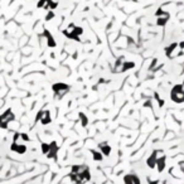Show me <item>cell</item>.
<instances>
[{
    "instance_id": "8992f818",
    "label": "cell",
    "mask_w": 184,
    "mask_h": 184,
    "mask_svg": "<svg viewBox=\"0 0 184 184\" xmlns=\"http://www.w3.org/2000/svg\"><path fill=\"white\" fill-rule=\"evenodd\" d=\"M124 182H125V184H140V179L136 175H134V174L126 175L124 178Z\"/></svg>"
},
{
    "instance_id": "3957f363",
    "label": "cell",
    "mask_w": 184,
    "mask_h": 184,
    "mask_svg": "<svg viewBox=\"0 0 184 184\" xmlns=\"http://www.w3.org/2000/svg\"><path fill=\"white\" fill-rule=\"evenodd\" d=\"M53 90H54V92L57 94V96L61 98L64 94H67V92L70 91V86L64 85V83H57V85L53 86Z\"/></svg>"
},
{
    "instance_id": "e0dca14e",
    "label": "cell",
    "mask_w": 184,
    "mask_h": 184,
    "mask_svg": "<svg viewBox=\"0 0 184 184\" xmlns=\"http://www.w3.org/2000/svg\"><path fill=\"white\" fill-rule=\"evenodd\" d=\"M54 17V14H53V11H48V15H47V20H49V19H52V18H53Z\"/></svg>"
},
{
    "instance_id": "9a60e30c",
    "label": "cell",
    "mask_w": 184,
    "mask_h": 184,
    "mask_svg": "<svg viewBox=\"0 0 184 184\" xmlns=\"http://www.w3.org/2000/svg\"><path fill=\"white\" fill-rule=\"evenodd\" d=\"M133 67H134V63H126V62H124V72L126 70H129V68H133Z\"/></svg>"
},
{
    "instance_id": "52a82bcc",
    "label": "cell",
    "mask_w": 184,
    "mask_h": 184,
    "mask_svg": "<svg viewBox=\"0 0 184 184\" xmlns=\"http://www.w3.org/2000/svg\"><path fill=\"white\" fill-rule=\"evenodd\" d=\"M10 149H11L13 151L18 153V154H24L25 151H27V146H25L24 144H22V145H18V144H14V142H13V145L10 146Z\"/></svg>"
},
{
    "instance_id": "277c9868",
    "label": "cell",
    "mask_w": 184,
    "mask_h": 184,
    "mask_svg": "<svg viewBox=\"0 0 184 184\" xmlns=\"http://www.w3.org/2000/svg\"><path fill=\"white\" fill-rule=\"evenodd\" d=\"M38 119L41 120V122L43 125L49 124L50 122V114H49V111H41V112H39V115H38Z\"/></svg>"
},
{
    "instance_id": "8fae6325",
    "label": "cell",
    "mask_w": 184,
    "mask_h": 184,
    "mask_svg": "<svg viewBox=\"0 0 184 184\" xmlns=\"http://www.w3.org/2000/svg\"><path fill=\"white\" fill-rule=\"evenodd\" d=\"M44 35L47 37L48 46H49V47H56V42H54V39H53V37H52V35L48 33V30H44Z\"/></svg>"
},
{
    "instance_id": "ba28073f",
    "label": "cell",
    "mask_w": 184,
    "mask_h": 184,
    "mask_svg": "<svg viewBox=\"0 0 184 184\" xmlns=\"http://www.w3.org/2000/svg\"><path fill=\"white\" fill-rule=\"evenodd\" d=\"M57 150H58V148H57V144H56V142L49 144V150H48V153H47V156H48V158H56Z\"/></svg>"
},
{
    "instance_id": "7c38bea8",
    "label": "cell",
    "mask_w": 184,
    "mask_h": 184,
    "mask_svg": "<svg viewBox=\"0 0 184 184\" xmlns=\"http://www.w3.org/2000/svg\"><path fill=\"white\" fill-rule=\"evenodd\" d=\"M148 166L149 168H155L156 166V158H155L154 153L150 155V158L148 159Z\"/></svg>"
},
{
    "instance_id": "5bb4252c",
    "label": "cell",
    "mask_w": 184,
    "mask_h": 184,
    "mask_svg": "<svg viewBox=\"0 0 184 184\" xmlns=\"http://www.w3.org/2000/svg\"><path fill=\"white\" fill-rule=\"evenodd\" d=\"M92 156L95 160H102V153L100 154L98 151H92Z\"/></svg>"
},
{
    "instance_id": "9c48e42d",
    "label": "cell",
    "mask_w": 184,
    "mask_h": 184,
    "mask_svg": "<svg viewBox=\"0 0 184 184\" xmlns=\"http://www.w3.org/2000/svg\"><path fill=\"white\" fill-rule=\"evenodd\" d=\"M156 165H158V170H159V173L163 172V169L165 166V155L160 159H156Z\"/></svg>"
},
{
    "instance_id": "6da1fadb",
    "label": "cell",
    "mask_w": 184,
    "mask_h": 184,
    "mask_svg": "<svg viewBox=\"0 0 184 184\" xmlns=\"http://www.w3.org/2000/svg\"><path fill=\"white\" fill-rule=\"evenodd\" d=\"M172 100L177 103L184 102V85H177L172 90V95H170Z\"/></svg>"
},
{
    "instance_id": "30bf717a",
    "label": "cell",
    "mask_w": 184,
    "mask_h": 184,
    "mask_svg": "<svg viewBox=\"0 0 184 184\" xmlns=\"http://www.w3.org/2000/svg\"><path fill=\"white\" fill-rule=\"evenodd\" d=\"M52 0H39L38 8H44V9H50Z\"/></svg>"
},
{
    "instance_id": "2e32d148",
    "label": "cell",
    "mask_w": 184,
    "mask_h": 184,
    "mask_svg": "<svg viewBox=\"0 0 184 184\" xmlns=\"http://www.w3.org/2000/svg\"><path fill=\"white\" fill-rule=\"evenodd\" d=\"M80 117H81V120H83V126H86L87 125V119H86V116L83 115V114H80Z\"/></svg>"
},
{
    "instance_id": "5b68a950",
    "label": "cell",
    "mask_w": 184,
    "mask_h": 184,
    "mask_svg": "<svg viewBox=\"0 0 184 184\" xmlns=\"http://www.w3.org/2000/svg\"><path fill=\"white\" fill-rule=\"evenodd\" d=\"M29 140V138H28V135H25V134H15L14 135V144H18V145H22V144L24 142V141H28Z\"/></svg>"
},
{
    "instance_id": "7a4b0ae2",
    "label": "cell",
    "mask_w": 184,
    "mask_h": 184,
    "mask_svg": "<svg viewBox=\"0 0 184 184\" xmlns=\"http://www.w3.org/2000/svg\"><path fill=\"white\" fill-rule=\"evenodd\" d=\"M14 120V114L11 112V110H6L3 115H0V127L6 129L8 124Z\"/></svg>"
},
{
    "instance_id": "4fadbf2b",
    "label": "cell",
    "mask_w": 184,
    "mask_h": 184,
    "mask_svg": "<svg viewBox=\"0 0 184 184\" xmlns=\"http://www.w3.org/2000/svg\"><path fill=\"white\" fill-rule=\"evenodd\" d=\"M100 148H101V150H102V153H103L105 155H109V154H110V151H111V148L107 145L106 142L100 144Z\"/></svg>"
},
{
    "instance_id": "ac0fdd59",
    "label": "cell",
    "mask_w": 184,
    "mask_h": 184,
    "mask_svg": "<svg viewBox=\"0 0 184 184\" xmlns=\"http://www.w3.org/2000/svg\"><path fill=\"white\" fill-rule=\"evenodd\" d=\"M180 169L183 170V173H184V163H180Z\"/></svg>"
}]
</instances>
